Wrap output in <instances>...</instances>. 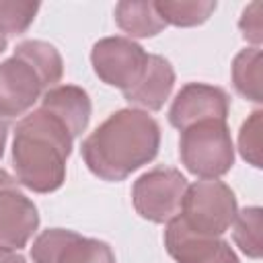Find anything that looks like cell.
Segmentation results:
<instances>
[{
	"instance_id": "14",
	"label": "cell",
	"mask_w": 263,
	"mask_h": 263,
	"mask_svg": "<svg viewBox=\"0 0 263 263\" xmlns=\"http://www.w3.org/2000/svg\"><path fill=\"white\" fill-rule=\"evenodd\" d=\"M16 55L25 58L37 72L39 76L43 78L47 90L58 86V82L62 80L64 76V62H62V55L60 51L47 43V41H39V39H29V41H23L14 47Z\"/></svg>"
},
{
	"instance_id": "19",
	"label": "cell",
	"mask_w": 263,
	"mask_h": 263,
	"mask_svg": "<svg viewBox=\"0 0 263 263\" xmlns=\"http://www.w3.org/2000/svg\"><path fill=\"white\" fill-rule=\"evenodd\" d=\"M261 115H263V111H259V109L253 111L251 117L240 125V132H238L240 156L255 168H261Z\"/></svg>"
},
{
	"instance_id": "24",
	"label": "cell",
	"mask_w": 263,
	"mask_h": 263,
	"mask_svg": "<svg viewBox=\"0 0 263 263\" xmlns=\"http://www.w3.org/2000/svg\"><path fill=\"white\" fill-rule=\"evenodd\" d=\"M6 45H8V39H6V35L0 31V55H2V51L6 49Z\"/></svg>"
},
{
	"instance_id": "21",
	"label": "cell",
	"mask_w": 263,
	"mask_h": 263,
	"mask_svg": "<svg viewBox=\"0 0 263 263\" xmlns=\"http://www.w3.org/2000/svg\"><path fill=\"white\" fill-rule=\"evenodd\" d=\"M197 263H240V261H238L236 253L232 251L230 242H226V240L220 238L218 245H216L203 259H199Z\"/></svg>"
},
{
	"instance_id": "2",
	"label": "cell",
	"mask_w": 263,
	"mask_h": 263,
	"mask_svg": "<svg viewBox=\"0 0 263 263\" xmlns=\"http://www.w3.org/2000/svg\"><path fill=\"white\" fill-rule=\"evenodd\" d=\"M74 138L47 111L35 109L23 115L14 127L12 168L14 179L35 191H58L66 181V162Z\"/></svg>"
},
{
	"instance_id": "16",
	"label": "cell",
	"mask_w": 263,
	"mask_h": 263,
	"mask_svg": "<svg viewBox=\"0 0 263 263\" xmlns=\"http://www.w3.org/2000/svg\"><path fill=\"white\" fill-rule=\"evenodd\" d=\"M154 6L166 25L197 27L212 16L218 4L214 0H158Z\"/></svg>"
},
{
	"instance_id": "8",
	"label": "cell",
	"mask_w": 263,
	"mask_h": 263,
	"mask_svg": "<svg viewBox=\"0 0 263 263\" xmlns=\"http://www.w3.org/2000/svg\"><path fill=\"white\" fill-rule=\"evenodd\" d=\"M39 228V212L25 195L21 183L0 168V247L18 251Z\"/></svg>"
},
{
	"instance_id": "18",
	"label": "cell",
	"mask_w": 263,
	"mask_h": 263,
	"mask_svg": "<svg viewBox=\"0 0 263 263\" xmlns=\"http://www.w3.org/2000/svg\"><path fill=\"white\" fill-rule=\"evenodd\" d=\"M39 10V2H23V0H0V31L8 35H23L35 14Z\"/></svg>"
},
{
	"instance_id": "13",
	"label": "cell",
	"mask_w": 263,
	"mask_h": 263,
	"mask_svg": "<svg viewBox=\"0 0 263 263\" xmlns=\"http://www.w3.org/2000/svg\"><path fill=\"white\" fill-rule=\"evenodd\" d=\"M115 23L117 27L132 37H154L156 33H160L166 23L162 21V16L158 14L154 2L142 0V2H132V0H121L115 4L113 10Z\"/></svg>"
},
{
	"instance_id": "15",
	"label": "cell",
	"mask_w": 263,
	"mask_h": 263,
	"mask_svg": "<svg viewBox=\"0 0 263 263\" xmlns=\"http://www.w3.org/2000/svg\"><path fill=\"white\" fill-rule=\"evenodd\" d=\"M261 60L263 53L259 47H245L236 53L232 62V84L240 97L253 103H261Z\"/></svg>"
},
{
	"instance_id": "7",
	"label": "cell",
	"mask_w": 263,
	"mask_h": 263,
	"mask_svg": "<svg viewBox=\"0 0 263 263\" xmlns=\"http://www.w3.org/2000/svg\"><path fill=\"white\" fill-rule=\"evenodd\" d=\"M33 263H115L113 249L68 228L43 230L31 247Z\"/></svg>"
},
{
	"instance_id": "17",
	"label": "cell",
	"mask_w": 263,
	"mask_h": 263,
	"mask_svg": "<svg viewBox=\"0 0 263 263\" xmlns=\"http://www.w3.org/2000/svg\"><path fill=\"white\" fill-rule=\"evenodd\" d=\"M232 238L236 247L251 259H261V208L251 205L236 212L232 222Z\"/></svg>"
},
{
	"instance_id": "11",
	"label": "cell",
	"mask_w": 263,
	"mask_h": 263,
	"mask_svg": "<svg viewBox=\"0 0 263 263\" xmlns=\"http://www.w3.org/2000/svg\"><path fill=\"white\" fill-rule=\"evenodd\" d=\"M175 86V70L171 62L158 53H150L146 68L138 82L123 90V99L132 105V109L140 111H160L171 97Z\"/></svg>"
},
{
	"instance_id": "3",
	"label": "cell",
	"mask_w": 263,
	"mask_h": 263,
	"mask_svg": "<svg viewBox=\"0 0 263 263\" xmlns=\"http://www.w3.org/2000/svg\"><path fill=\"white\" fill-rule=\"evenodd\" d=\"M179 156L183 166L199 179H220L234 164L230 129L222 119L197 121L181 132Z\"/></svg>"
},
{
	"instance_id": "22",
	"label": "cell",
	"mask_w": 263,
	"mask_h": 263,
	"mask_svg": "<svg viewBox=\"0 0 263 263\" xmlns=\"http://www.w3.org/2000/svg\"><path fill=\"white\" fill-rule=\"evenodd\" d=\"M0 263H27V259L12 249H2L0 247Z\"/></svg>"
},
{
	"instance_id": "12",
	"label": "cell",
	"mask_w": 263,
	"mask_h": 263,
	"mask_svg": "<svg viewBox=\"0 0 263 263\" xmlns=\"http://www.w3.org/2000/svg\"><path fill=\"white\" fill-rule=\"evenodd\" d=\"M49 115H53L72 138H78L90 121L92 103L88 92L76 84H58L43 92L41 107Z\"/></svg>"
},
{
	"instance_id": "1",
	"label": "cell",
	"mask_w": 263,
	"mask_h": 263,
	"mask_svg": "<svg viewBox=\"0 0 263 263\" xmlns=\"http://www.w3.org/2000/svg\"><path fill=\"white\" fill-rule=\"evenodd\" d=\"M160 148L158 121L140 109L111 113L80 146L88 171L103 181H123L154 160Z\"/></svg>"
},
{
	"instance_id": "4",
	"label": "cell",
	"mask_w": 263,
	"mask_h": 263,
	"mask_svg": "<svg viewBox=\"0 0 263 263\" xmlns=\"http://www.w3.org/2000/svg\"><path fill=\"white\" fill-rule=\"evenodd\" d=\"M238 212L234 191L218 179H199L187 185L179 218L195 234L220 238L234 222Z\"/></svg>"
},
{
	"instance_id": "9",
	"label": "cell",
	"mask_w": 263,
	"mask_h": 263,
	"mask_svg": "<svg viewBox=\"0 0 263 263\" xmlns=\"http://www.w3.org/2000/svg\"><path fill=\"white\" fill-rule=\"evenodd\" d=\"M47 90L39 72L21 55L0 62V115L6 119L27 115Z\"/></svg>"
},
{
	"instance_id": "20",
	"label": "cell",
	"mask_w": 263,
	"mask_h": 263,
	"mask_svg": "<svg viewBox=\"0 0 263 263\" xmlns=\"http://www.w3.org/2000/svg\"><path fill=\"white\" fill-rule=\"evenodd\" d=\"M242 37L253 43V47H259L263 41V25H261V2H253L242 10L240 23H238Z\"/></svg>"
},
{
	"instance_id": "23",
	"label": "cell",
	"mask_w": 263,
	"mask_h": 263,
	"mask_svg": "<svg viewBox=\"0 0 263 263\" xmlns=\"http://www.w3.org/2000/svg\"><path fill=\"white\" fill-rule=\"evenodd\" d=\"M8 129H10V119L0 115V158L4 154V146H6V138H8Z\"/></svg>"
},
{
	"instance_id": "6",
	"label": "cell",
	"mask_w": 263,
	"mask_h": 263,
	"mask_svg": "<svg viewBox=\"0 0 263 263\" xmlns=\"http://www.w3.org/2000/svg\"><path fill=\"white\" fill-rule=\"evenodd\" d=\"M146 49L129 37H103L92 45L90 64L95 74L109 86L119 88L121 92L132 88L142 76L146 62Z\"/></svg>"
},
{
	"instance_id": "5",
	"label": "cell",
	"mask_w": 263,
	"mask_h": 263,
	"mask_svg": "<svg viewBox=\"0 0 263 263\" xmlns=\"http://www.w3.org/2000/svg\"><path fill=\"white\" fill-rule=\"evenodd\" d=\"M187 189V179L173 166H154L140 175L132 187L136 212L154 224H166L179 210Z\"/></svg>"
},
{
	"instance_id": "10",
	"label": "cell",
	"mask_w": 263,
	"mask_h": 263,
	"mask_svg": "<svg viewBox=\"0 0 263 263\" xmlns=\"http://www.w3.org/2000/svg\"><path fill=\"white\" fill-rule=\"evenodd\" d=\"M230 111V97L224 88L203 84V82H189L181 86L168 107V123L183 132L185 127L205 121V119H222L226 121Z\"/></svg>"
}]
</instances>
